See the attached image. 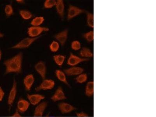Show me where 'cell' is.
Returning a JSON list of instances; mask_svg holds the SVG:
<instances>
[{"label":"cell","instance_id":"cell-1","mask_svg":"<svg viewBox=\"0 0 156 117\" xmlns=\"http://www.w3.org/2000/svg\"><path fill=\"white\" fill-rule=\"evenodd\" d=\"M23 54L20 52L15 56L5 61V74L11 73H20L22 70Z\"/></svg>","mask_w":156,"mask_h":117},{"label":"cell","instance_id":"cell-2","mask_svg":"<svg viewBox=\"0 0 156 117\" xmlns=\"http://www.w3.org/2000/svg\"><path fill=\"white\" fill-rule=\"evenodd\" d=\"M17 93V84L16 80L14 79L12 86L8 94L7 104L9 109L12 107L16 99Z\"/></svg>","mask_w":156,"mask_h":117},{"label":"cell","instance_id":"cell-3","mask_svg":"<svg viewBox=\"0 0 156 117\" xmlns=\"http://www.w3.org/2000/svg\"><path fill=\"white\" fill-rule=\"evenodd\" d=\"M40 37H26L22 39L17 44L13 45L12 47V49H23L28 48L36 40H37Z\"/></svg>","mask_w":156,"mask_h":117},{"label":"cell","instance_id":"cell-4","mask_svg":"<svg viewBox=\"0 0 156 117\" xmlns=\"http://www.w3.org/2000/svg\"><path fill=\"white\" fill-rule=\"evenodd\" d=\"M49 30V29L46 27L40 26H31L28 29L27 34L30 37H37L43 32H47Z\"/></svg>","mask_w":156,"mask_h":117},{"label":"cell","instance_id":"cell-5","mask_svg":"<svg viewBox=\"0 0 156 117\" xmlns=\"http://www.w3.org/2000/svg\"><path fill=\"white\" fill-rule=\"evenodd\" d=\"M86 12L84 9L72 5H69L68 9L67 19L68 20H70L81 14L86 13Z\"/></svg>","mask_w":156,"mask_h":117},{"label":"cell","instance_id":"cell-6","mask_svg":"<svg viewBox=\"0 0 156 117\" xmlns=\"http://www.w3.org/2000/svg\"><path fill=\"white\" fill-rule=\"evenodd\" d=\"M55 85V82L51 79H44L35 88L36 91L51 90Z\"/></svg>","mask_w":156,"mask_h":117},{"label":"cell","instance_id":"cell-7","mask_svg":"<svg viewBox=\"0 0 156 117\" xmlns=\"http://www.w3.org/2000/svg\"><path fill=\"white\" fill-rule=\"evenodd\" d=\"M89 60V58H81L71 53L68 58L67 63L69 66H75L79 63Z\"/></svg>","mask_w":156,"mask_h":117},{"label":"cell","instance_id":"cell-8","mask_svg":"<svg viewBox=\"0 0 156 117\" xmlns=\"http://www.w3.org/2000/svg\"><path fill=\"white\" fill-rule=\"evenodd\" d=\"M58 109L61 113L69 114L76 110V108L69 103L62 102L58 104Z\"/></svg>","mask_w":156,"mask_h":117},{"label":"cell","instance_id":"cell-9","mask_svg":"<svg viewBox=\"0 0 156 117\" xmlns=\"http://www.w3.org/2000/svg\"><path fill=\"white\" fill-rule=\"evenodd\" d=\"M48 106V102L47 101H41L36 107L33 112V116L35 117H42L44 115L45 110Z\"/></svg>","mask_w":156,"mask_h":117},{"label":"cell","instance_id":"cell-10","mask_svg":"<svg viewBox=\"0 0 156 117\" xmlns=\"http://www.w3.org/2000/svg\"><path fill=\"white\" fill-rule=\"evenodd\" d=\"M67 98L64 92L63 89L60 86L57 89L53 95L51 97V100L54 102L63 101L66 100Z\"/></svg>","mask_w":156,"mask_h":117},{"label":"cell","instance_id":"cell-11","mask_svg":"<svg viewBox=\"0 0 156 117\" xmlns=\"http://www.w3.org/2000/svg\"><path fill=\"white\" fill-rule=\"evenodd\" d=\"M27 97L30 104L34 106L38 105L45 98L44 95L40 94H27Z\"/></svg>","mask_w":156,"mask_h":117},{"label":"cell","instance_id":"cell-12","mask_svg":"<svg viewBox=\"0 0 156 117\" xmlns=\"http://www.w3.org/2000/svg\"><path fill=\"white\" fill-rule=\"evenodd\" d=\"M35 69L40 75L41 79H45L47 74V67L45 64L42 61H39L34 66Z\"/></svg>","mask_w":156,"mask_h":117},{"label":"cell","instance_id":"cell-13","mask_svg":"<svg viewBox=\"0 0 156 117\" xmlns=\"http://www.w3.org/2000/svg\"><path fill=\"white\" fill-rule=\"evenodd\" d=\"M64 72L67 76H78L83 73L84 69L80 67L72 66V67L65 69Z\"/></svg>","mask_w":156,"mask_h":117},{"label":"cell","instance_id":"cell-14","mask_svg":"<svg viewBox=\"0 0 156 117\" xmlns=\"http://www.w3.org/2000/svg\"><path fill=\"white\" fill-rule=\"evenodd\" d=\"M68 30L65 29L55 35L54 37L61 45L64 46L66 44L68 37Z\"/></svg>","mask_w":156,"mask_h":117},{"label":"cell","instance_id":"cell-15","mask_svg":"<svg viewBox=\"0 0 156 117\" xmlns=\"http://www.w3.org/2000/svg\"><path fill=\"white\" fill-rule=\"evenodd\" d=\"M30 104L27 100L20 98L17 104V110L21 113L26 112L29 109Z\"/></svg>","mask_w":156,"mask_h":117},{"label":"cell","instance_id":"cell-16","mask_svg":"<svg viewBox=\"0 0 156 117\" xmlns=\"http://www.w3.org/2000/svg\"><path fill=\"white\" fill-rule=\"evenodd\" d=\"M34 76L33 75L29 74L25 76L23 80L25 90L28 91H30L34 84Z\"/></svg>","mask_w":156,"mask_h":117},{"label":"cell","instance_id":"cell-17","mask_svg":"<svg viewBox=\"0 0 156 117\" xmlns=\"http://www.w3.org/2000/svg\"><path fill=\"white\" fill-rule=\"evenodd\" d=\"M55 7L58 16L61 20H63L65 15V5L63 1L62 0H58L56 1Z\"/></svg>","mask_w":156,"mask_h":117},{"label":"cell","instance_id":"cell-18","mask_svg":"<svg viewBox=\"0 0 156 117\" xmlns=\"http://www.w3.org/2000/svg\"><path fill=\"white\" fill-rule=\"evenodd\" d=\"M55 74L57 79L58 80L65 83L68 86H69V83H68L66 75L64 72L60 70V69H57L55 71Z\"/></svg>","mask_w":156,"mask_h":117},{"label":"cell","instance_id":"cell-19","mask_svg":"<svg viewBox=\"0 0 156 117\" xmlns=\"http://www.w3.org/2000/svg\"><path fill=\"white\" fill-rule=\"evenodd\" d=\"M94 82L93 81L88 82L86 84L85 93L87 97H93L94 93Z\"/></svg>","mask_w":156,"mask_h":117},{"label":"cell","instance_id":"cell-20","mask_svg":"<svg viewBox=\"0 0 156 117\" xmlns=\"http://www.w3.org/2000/svg\"><path fill=\"white\" fill-rule=\"evenodd\" d=\"M80 55L83 58H93V54L90 49L87 47H83L80 52Z\"/></svg>","mask_w":156,"mask_h":117},{"label":"cell","instance_id":"cell-21","mask_svg":"<svg viewBox=\"0 0 156 117\" xmlns=\"http://www.w3.org/2000/svg\"><path fill=\"white\" fill-rule=\"evenodd\" d=\"M53 58L56 65L58 66L61 67L63 65L66 57L63 55L58 54V55H54Z\"/></svg>","mask_w":156,"mask_h":117},{"label":"cell","instance_id":"cell-22","mask_svg":"<svg viewBox=\"0 0 156 117\" xmlns=\"http://www.w3.org/2000/svg\"><path fill=\"white\" fill-rule=\"evenodd\" d=\"M44 19L43 16H37L32 20L30 24L32 26H40L44 23Z\"/></svg>","mask_w":156,"mask_h":117},{"label":"cell","instance_id":"cell-23","mask_svg":"<svg viewBox=\"0 0 156 117\" xmlns=\"http://www.w3.org/2000/svg\"><path fill=\"white\" fill-rule=\"evenodd\" d=\"M86 19L87 23L89 27L94 28V15L93 13L89 12H86Z\"/></svg>","mask_w":156,"mask_h":117},{"label":"cell","instance_id":"cell-24","mask_svg":"<svg viewBox=\"0 0 156 117\" xmlns=\"http://www.w3.org/2000/svg\"><path fill=\"white\" fill-rule=\"evenodd\" d=\"M20 15L23 19L28 20L33 17V14L31 12L26 10H21L20 11Z\"/></svg>","mask_w":156,"mask_h":117},{"label":"cell","instance_id":"cell-25","mask_svg":"<svg viewBox=\"0 0 156 117\" xmlns=\"http://www.w3.org/2000/svg\"><path fill=\"white\" fill-rule=\"evenodd\" d=\"M88 79V76L86 73H82L78 75L76 78V80L77 83H83L87 81Z\"/></svg>","mask_w":156,"mask_h":117},{"label":"cell","instance_id":"cell-26","mask_svg":"<svg viewBox=\"0 0 156 117\" xmlns=\"http://www.w3.org/2000/svg\"><path fill=\"white\" fill-rule=\"evenodd\" d=\"M83 37L89 42H91L94 40V31H90L83 34Z\"/></svg>","mask_w":156,"mask_h":117},{"label":"cell","instance_id":"cell-27","mask_svg":"<svg viewBox=\"0 0 156 117\" xmlns=\"http://www.w3.org/2000/svg\"><path fill=\"white\" fill-rule=\"evenodd\" d=\"M59 43L56 41L51 42L49 46L50 49L53 52H55L58 51L59 50Z\"/></svg>","mask_w":156,"mask_h":117},{"label":"cell","instance_id":"cell-28","mask_svg":"<svg viewBox=\"0 0 156 117\" xmlns=\"http://www.w3.org/2000/svg\"><path fill=\"white\" fill-rule=\"evenodd\" d=\"M5 12L7 17H9L13 14V8L12 5H5Z\"/></svg>","mask_w":156,"mask_h":117},{"label":"cell","instance_id":"cell-29","mask_svg":"<svg viewBox=\"0 0 156 117\" xmlns=\"http://www.w3.org/2000/svg\"><path fill=\"white\" fill-rule=\"evenodd\" d=\"M56 3V1L55 0H46L44 2V8L49 9L55 6Z\"/></svg>","mask_w":156,"mask_h":117},{"label":"cell","instance_id":"cell-30","mask_svg":"<svg viewBox=\"0 0 156 117\" xmlns=\"http://www.w3.org/2000/svg\"><path fill=\"white\" fill-rule=\"evenodd\" d=\"M71 46L72 49L75 51H79L81 48V44L80 41L77 40L72 41Z\"/></svg>","mask_w":156,"mask_h":117},{"label":"cell","instance_id":"cell-31","mask_svg":"<svg viewBox=\"0 0 156 117\" xmlns=\"http://www.w3.org/2000/svg\"><path fill=\"white\" fill-rule=\"evenodd\" d=\"M76 116L78 117H88L89 115L85 112H81L76 113Z\"/></svg>","mask_w":156,"mask_h":117},{"label":"cell","instance_id":"cell-32","mask_svg":"<svg viewBox=\"0 0 156 117\" xmlns=\"http://www.w3.org/2000/svg\"><path fill=\"white\" fill-rule=\"evenodd\" d=\"M5 92L2 87L0 86V102L2 101L5 97Z\"/></svg>","mask_w":156,"mask_h":117},{"label":"cell","instance_id":"cell-33","mask_svg":"<svg viewBox=\"0 0 156 117\" xmlns=\"http://www.w3.org/2000/svg\"><path fill=\"white\" fill-rule=\"evenodd\" d=\"M12 117H23L20 115V113L16 110V111L12 115Z\"/></svg>","mask_w":156,"mask_h":117},{"label":"cell","instance_id":"cell-34","mask_svg":"<svg viewBox=\"0 0 156 117\" xmlns=\"http://www.w3.org/2000/svg\"><path fill=\"white\" fill-rule=\"evenodd\" d=\"M16 1L20 4H23L24 3V1H23V0H17Z\"/></svg>","mask_w":156,"mask_h":117},{"label":"cell","instance_id":"cell-35","mask_svg":"<svg viewBox=\"0 0 156 117\" xmlns=\"http://www.w3.org/2000/svg\"><path fill=\"white\" fill-rule=\"evenodd\" d=\"M2 51H1V49H0V62H1V58H2Z\"/></svg>","mask_w":156,"mask_h":117},{"label":"cell","instance_id":"cell-36","mask_svg":"<svg viewBox=\"0 0 156 117\" xmlns=\"http://www.w3.org/2000/svg\"><path fill=\"white\" fill-rule=\"evenodd\" d=\"M4 37V35L0 31V38H2Z\"/></svg>","mask_w":156,"mask_h":117},{"label":"cell","instance_id":"cell-37","mask_svg":"<svg viewBox=\"0 0 156 117\" xmlns=\"http://www.w3.org/2000/svg\"></svg>","mask_w":156,"mask_h":117}]
</instances>
